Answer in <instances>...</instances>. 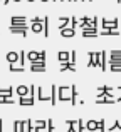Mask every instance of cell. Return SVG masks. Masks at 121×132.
<instances>
[{
  "label": "cell",
  "instance_id": "cell-1",
  "mask_svg": "<svg viewBox=\"0 0 121 132\" xmlns=\"http://www.w3.org/2000/svg\"><path fill=\"white\" fill-rule=\"evenodd\" d=\"M46 69H47L46 59H39V60L30 62V70L32 72H46Z\"/></svg>",
  "mask_w": 121,
  "mask_h": 132
},
{
  "label": "cell",
  "instance_id": "cell-2",
  "mask_svg": "<svg viewBox=\"0 0 121 132\" xmlns=\"http://www.w3.org/2000/svg\"><path fill=\"white\" fill-rule=\"evenodd\" d=\"M88 67H101V52H91L89 54Z\"/></svg>",
  "mask_w": 121,
  "mask_h": 132
},
{
  "label": "cell",
  "instance_id": "cell-3",
  "mask_svg": "<svg viewBox=\"0 0 121 132\" xmlns=\"http://www.w3.org/2000/svg\"><path fill=\"white\" fill-rule=\"evenodd\" d=\"M27 60L34 62V60H39V59H46V50H29L25 54Z\"/></svg>",
  "mask_w": 121,
  "mask_h": 132
},
{
  "label": "cell",
  "instance_id": "cell-4",
  "mask_svg": "<svg viewBox=\"0 0 121 132\" xmlns=\"http://www.w3.org/2000/svg\"><path fill=\"white\" fill-rule=\"evenodd\" d=\"M9 30H10L12 34H20L22 37H25L29 27H27V23H25V25H9Z\"/></svg>",
  "mask_w": 121,
  "mask_h": 132
},
{
  "label": "cell",
  "instance_id": "cell-5",
  "mask_svg": "<svg viewBox=\"0 0 121 132\" xmlns=\"http://www.w3.org/2000/svg\"><path fill=\"white\" fill-rule=\"evenodd\" d=\"M82 37H86V39H92V37H98V27H86V29H82Z\"/></svg>",
  "mask_w": 121,
  "mask_h": 132
},
{
  "label": "cell",
  "instance_id": "cell-6",
  "mask_svg": "<svg viewBox=\"0 0 121 132\" xmlns=\"http://www.w3.org/2000/svg\"><path fill=\"white\" fill-rule=\"evenodd\" d=\"M101 27L103 29H118V25H119V20L118 19H115V20H108V19H101Z\"/></svg>",
  "mask_w": 121,
  "mask_h": 132
},
{
  "label": "cell",
  "instance_id": "cell-7",
  "mask_svg": "<svg viewBox=\"0 0 121 132\" xmlns=\"http://www.w3.org/2000/svg\"><path fill=\"white\" fill-rule=\"evenodd\" d=\"M98 90H99L98 95H106V97L115 99V92H113V89L109 87V85H101V87H98Z\"/></svg>",
  "mask_w": 121,
  "mask_h": 132
},
{
  "label": "cell",
  "instance_id": "cell-8",
  "mask_svg": "<svg viewBox=\"0 0 121 132\" xmlns=\"http://www.w3.org/2000/svg\"><path fill=\"white\" fill-rule=\"evenodd\" d=\"M19 57H20V54H19V52L10 50L9 54L5 55V60L9 62V64H17V62H19Z\"/></svg>",
  "mask_w": 121,
  "mask_h": 132
},
{
  "label": "cell",
  "instance_id": "cell-9",
  "mask_svg": "<svg viewBox=\"0 0 121 132\" xmlns=\"http://www.w3.org/2000/svg\"><path fill=\"white\" fill-rule=\"evenodd\" d=\"M61 72H66V70H71V72H76V65L72 64V62L66 60V62H61Z\"/></svg>",
  "mask_w": 121,
  "mask_h": 132
},
{
  "label": "cell",
  "instance_id": "cell-10",
  "mask_svg": "<svg viewBox=\"0 0 121 132\" xmlns=\"http://www.w3.org/2000/svg\"><path fill=\"white\" fill-rule=\"evenodd\" d=\"M37 99H39V100H49V102H51V94L46 92V89L39 87V89H37Z\"/></svg>",
  "mask_w": 121,
  "mask_h": 132
},
{
  "label": "cell",
  "instance_id": "cell-11",
  "mask_svg": "<svg viewBox=\"0 0 121 132\" xmlns=\"http://www.w3.org/2000/svg\"><path fill=\"white\" fill-rule=\"evenodd\" d=\"M35 99L32 95H25V97H19V104L20 105H34Z\"/></svg>",
  "mask_w": 121,
  "mask_h": 132
},
{
  "label": "cell",
  "instance_id": "cell-12",
  "mask_svg": "<svg viewBox=\"0 0 121 132\" xmlns=\"http://www.w3.org/2000/svg\"><path fill=\"white\" fill-rule=\"evenodd\" d=\"M25 22H27V19L25 17H22V15H17V17H12L10 19V25H25Z\"/></svg>",
  "mask_w": 121,
  "mask_h": 132
},
{
  "label": "cell",
  "instance_id": "cell-13",
  "mask_svg": "<svg viewBox=\"0 0 121 132\" xmlns=\"http://www.w3.org/2000/svg\"><path fill=\"white\" fill-rule=\"evenodd\" d=\"M116 99H111V97H106V95H98L96 97V104H115Z\"/></svg>",
  "mask_w": 121,
  "mask_h": 132
},
{
  "label": "cell",
  "instance_id": "cell-14",
  "mask_svg": "<svg viewBox=\"0 0 121 132\" xmlns=\"http://www.w3.org/2000/svg\"><path fill=\"white\" fill-rule=\"evenodd\" d=\"M61 35L62 37H74L76 29H72V27H64V29H61Z\"/></svg>",
  "mask_w": 121,
  "mask_h": 132
},
{
  "label": "cell",
  "instance_id": "cell-15",
  "mask_svg": "<svg viewBox=\"0 0 121 132\" xmlns=\"http://www.w3.org/2000/svg\"><path fill=\"white\" fill-rule=\"evenodd\" d=\"M15 92H17L19 97H25V95H29V87H27V85H19V87L15 89Z\"/></svg>",
  "mask_w": 121,
  "mask_h": 132
},
{
  "label": "cell",
  "instance_id": "cell-16",
  "mask_svg": "<svg viewBox=\"0 0 121 132\" xmlns=\"http://www.w3.org/2000/svg\"><path fill=\"white\" fill-rule=\"evenodd\" d=\"M71 104L72 105L77 104V87L76 85H71Z\"/></svg>",
  "mask_w": 121,
  "mask_h": 132
},
{
  "label": "cell",
  "instance_id": "cell-17",
  "mask_svg": "<svg viewBox=\"0 0 121 132\" xmlns=\"http://www.w3.org/2000/svg\"><path fill=\"white\" fill-rule=\"evenodd\" d=\"M69 57H71V52H67V50H59V54H57V59H59V62L69 60Z\"/></svg>",
  "mask_w": 121,
  "mask_h": 132
},
{
  "label": "cell",
  "instance_id": "cell-18",
  "mask_svg": "<svg viewBox=\"0 0 121 132\" xmlns=\"http://www.w3.org/2000/svg\"><path fill=\"white\" fill-rule=\"evenodd\" d=\"M101 35H115V37H118L119 35V30L118 29H103L101 30Z\"/></svg>",
  "mask_w": 121,
  "mask_h": 132
},
{
  "label": "cell",
  "instance_id": "cell-19",
  "mask_svg": "<svg viewBox=\"0 0 121 132\" xmlns=\"http://www.w3.org/2000/svg\"><path fill=\"white\" fill-rule=\"evenodd\" d=\"M56 102H57V85H52L51 87V104L56 105Z\"/></svg>",
  "mask_w": 121,
  "mask_h": 132
},
{
  "label": "cell",
  "instance_id": "cell-20",
  "mask_svg": "<svg viewBox=\"0 0 121 132\" xmlns=\"http://www.w3.org/2000/svg\"><path fill=\"white\" fill-rule=\"evenodd\" d=\"M67 130L66 132H77V120H67Z\"/></svg>",
  "mask_w": 121,
  "mask_h": 132
},
{
  "label": "cell",
  "instance_id": "cell-21",
  "mask_svg": "<svg viewBox=\"0 0 121 132\" xmlns=\"http://www.w3.org/2000/svg\"><path fill=\"white\" fill-rule=\"evenodd\" d=\"M42 27H44V37H49V17H44V20H42Z\"/></svg>",
  "mask_w": 121,
  "mask_h": 132
},
{
  "label": "cell",
  "instance_id": "cell-22",
  "mask_svg": "<svg viewBox=\"0 0 121 132\" xmlns=\"http://www.w3.org/2000/svg\"><path fill=\"white\" fill-rule=\"evenodd\" d=\"M12 94H13L12 87H7V89L0 87V97H12Z\"/></svg>",
  "mask_w": 121,
  "mask_h": 132
},
{
  "label": "cell",
  "instance_id": "cell-23",
  "mask_svg": "<svg viewBox=\"0 0 121 132\" xmlns=\"http://www.w3.org/2000/svg\"><path fill=\"white\" fill-rule=\"evenodd\" d=\"M13 132H25L24 130V120H15L13 122Z\"/></svg>",
  "mask_w": 121,
  "mask_h": 132
},
{
  "label": "cell",
  "instance_id": "cell-24",
  "mask_svg": "<svg viewBox=\"0 0 121 132\" xmlns=\"http://www.w3.org/2000/svg\"><path fill=\"white\" fill-rule=\"evenodd\" d=\"M101 70H106L108 69V60H106V52L104 50H101Z\"/></svg>",
  "mask_w": 121,
  "mask_h": 132
},
{
  "label": "cell",
  "instance_id": "cell-25",
  "mask_svg": "<svg viewBox=\"0 0 121 132\" xmlns=\"http://www.w3.org/2000/svg\"><path fill=\"white\" fill-rule=\"evenodd\" d=\"M44 30V27H42V22H34L32 23V32H35V34H40Z\"/></svg>",
  "mask_w": 121,
  "mask_h": 132
},
{
  "label": "cell",
  "instance_id": "cell-26",
  "mask_svg": "<svg viewBox=\"0 0 121 132\" xmlns=\"http://www.w3.org/2000/svg\"><path fill=\"white\" fill-rule=\"evenodd\" d=\"M9 70L10 72H24V65H15V64H9Z\"/></svg>",
  "mask_w": 121,
  "mask_h": 132
},
{
  "label": "cell",
  "instance_id": "cell-27",
  "mask_svg": "<svg viewBox=\"0 0 121 132\" xmlns=\"http://www.w3.org/2000/svg\"><path fill=\"white\" fill-rule=\"evenodd\" d=\"M24 130H25V132H32L34 130V124H32V120H30V119L24 120Z\"/></svg>",
  "mask_w": 121,
  "mask_h": 132
},
{
  "label": "cell",
  "instance_id": "cell-28",
  "mask_svg": "<svg viewBox=\"0 0 121 132\" xmlns=\"http://www.w3.org/2000/svg\"><path fill=\"white\" fill-rule=\"evenodd\" d=\"M67 23H71V19H69V17H61L59 19V30L64 29V27H67Z\"/></svg>",
  "mask_w": 121,
  "mask_h": 132
},
{
  "label": "cell",
  "instance_id": "cell-29",
  "mask_svg": "<svg viewBox=\"0 0 121 132\" xmlns=\"http://www.w3.org/2000/svg\"><path fill=\"white\" fill-rule=\"evenodd\" d=\"M89 132H106V129H104V119L98 120V127H96L94 130H89Z\"/></svg>",
  "mask_w": 121,
  "mask_h": 132
},
{
  "label": "cell",
  "instance_id": "cell-30",
  "mask_svg": "<svg viewBox=\"0 0 121 132\" xmlns=\"http://www.w3.org/2000/svg\"><path fill=\"white\" fill-rule=\"evenodd\" d=\"M108 64H109V62H108ZM108 69L111 72H121V64H109Z\"/></svg>",
  "mask_w": 121,
  "mask_h": 132
},
{
  "label": "cell",
  "instance_id": "cell-31",
  "mask_svg": "<svg viewBox=\"0 0 121 132\" xmlns=\"http://www.w3.org/2000/svg\"><path fill=\"white\" fill-rule=\"evenodd\" d=\"M86 127H88V130H94L96 127H98V120H88Z\"/></svg>",
  "mask_w": 121,
  "mask_h": 132
},
{
  "label": "cell",
  "instance_id": "cell-32",
  "mask_svg": "<svg viewBox=\"0 0 121 132\" xmlns=\"http://www.w3.org/2000/svg\"><path fill=\"white\" fill-rule=\"evenodd\" d=\"M121 57V50H109V59H118Z\"/></svg>",
  "mask_w": 121,
  "mask_h": 132
},
{
  "label": "cell",
  "instance_id": "cell-33",
  "mask_svg": "<svg viewBox=\"0 0 121 132\" xmlns=\"http://www.w3.org/2000/svg\"><path fill=\"white\" fill-rule=\"evenodd\" d=\"M108 130H109V132H111V130H119V132H121V124H119V120H115L113 127H109Z\"/></svg>",
  "mask_w": 121,
  "mask_h": 132
},
{
  "label": "cell",
  "instance_id": "cell-34",
  "mask_svg": "<svg viewBox=\"0 0 121 132\" xmlns=\"http://www.w3.org/2000/svg\"><path fill=\"white\" fill-rule=\"evenodd\" d=\"M84 130H86V126L82 122V119H79L77 120V132H84Z\"/></svg>",
  "mask_w": 121,
  "mask_h": 132
},
{
  "label": "cell",
  "instance_id": "cell-35",
  "mask_svg": "<svg viewBox=\"0 0 121 132\" xmlns=\"http://www.w3.org/2000/svg\"><path fill=\"white\" fill-rule=\"evenodd\" d=\"M0 104H13L12 97H0Z\"/></svg>",
  "mask_w": 121,
  "mask_h": 132
},
{
  "label": "cell",
  "instance_id": "cell-36",
  "mask_svg": "<svg viewBox=\"0 0 121 132\" xmlns=\"http://www.w3.org/2000/svg\"><path fill=\"white\" fill-rule=\"evenodd\" d=\"M34 127H47V120H35Z\"/></svg>",
  "mask_w": 121,
  "mask_h": 132
},
{
  "label": "cell",
  "instance_id": "cell-37",
  "mask_svg": "<svg viewBox=\"0 0 121 132\" xmlns=\"http://www.w3.org/2000/svg\"><path fill=\"white\" fill-rule=\"evenodd\" d=\"M47 132H54V122H52V119L47 120Z\"/></svg>",
  "mask_w": 121,
  "mask_h": 132
},
{
  "label": "cell",
  "instance_id": "cell-38",
  "mask_svg": "<svg viewBox=\"0 0 121 132\" xmlns=\"http://www.w3.org/2000/svg\"><path fill=\"white\" fill-rule=\"evenodd\" d=\"M25 52L24 50H20V57H19V62H20V65H24V62H25Z\"/></svg>",
  "mask_w": 121,
  "mask_h": 132
},
{
  "label": "cell",
  "instance_id": "cell-39",
  "mask_svg": "<svg viewBox=\"0 0 121 132\" xmlns=\"http://www.w3.org/2000/svg\"><path fill=\"white\" fill-rule=\"evenodd\" d=\"M79 23V19H76V17H71V27L72 29H76V25Z\"/></svg>",
  "mask_w": 121,
  "mask_h": 132
},
{
  "label": "cell",
  "instance_id": "cell-40",
  "mask_svg": "<svg viewBox=\"0 0 121 132\" xmlns=\"http://www.w3.org/2000/svg\"><path fill=\"white\" fill-rule=\"evenodd\" d=\"M69 62H72V64L76 65V50H71V57H69Z\"/></svg>",
  "mask_w": 121,
  "mask_h": 132
},
{
  "label": "cell",
  "instance_id": "cell-41",
  "mask_svg": "<svg viewBox=\"0 0 121 132\" xmlns=\"http://www.w3.org/2000/svg\"><path fill=\"white\" fill-rule=\"evenodd\" d=\"M109 64H121V57H118V59H109Z\"/></svg>",
  "mask_w": 121,
  "mask_h": 132
},
{
  "label": "cell",
  "instance_id": "cell-42",
  "mask_svg": "<svg viewBox=\"0 0 121 132\" xmlns=\"http://www.w3.org/2000/svg\"><path fill=\"white\" fill-rule=\"evenodd\" d=\"M42 20H44V17H34V19L30 20V22L34 23V22H42Z\"/></svg>",
  "mask_w": 121,
  "mask_h": 132
},
{
  "label": "cell",
  "instance_id": "cell-43",
  "mask_svg": "<svg viewBox=\"0 0 121 132\" xmlns=\"http://www.w3.org/2000/svg\"><path fill=\"white\" fill-rule=\"evenodd\" d=\"M118 90L121 92V87H118ZM116 102H121V94H119V97H116Z\"/></svg>",
  "mask_w": 121,
  "mask_h": 132
},
{
  "label": "cell",
  "instance_id": "cell-44",
  "mask_svg": "<svg viewBox=\"0 0 121 132\" xmlns=\"http://www.w3.org/2000/svg\"><path fill=\"white\" fill-rule=\"evenodd\" d=\"M92 25H94V27H98V19H96V17L92 19Z\"/></svg>",
  "mask_w": 121,
  "mask_h": 132
},
{
  "label": "cell",
  "instance_id": "cell-45",
  "mask_svg": "<svg viewBox=\"0 0 121 132\" xmlns=\"http://www.w3.org/2000/svg\"><path fill=\"white\" fill-rule=\"evenodd\" d=\"M0 132H2V119H0Z\"/></svg>",
  "mask_w": 121,
  "mask_h": 132
},
{
  "label": "cell",
  "instance_id": "cell-46",
  "mask_svg": "<svg viewBox=\"0 0 121 132\" xmlns=\"http://www.w3.org/2000/svg\"><path fill=\"white\" fill-rule=\"evenodd\" d=\"M13 2H20V0H13Z\"/></svg>",
  "mask_w": 121,
  "mask_h": 132
},
{
  "label": "cell",
  "instance_id": "cell-47",
  "mask_svg": "<svg viewBox=\"0 0 121 132\" xmlns=\"http://www.w3.org/2000/svg\"><path fill=\"white\" fill-rule=\"evenodd\" d=\"M27 2H34V0H27Z\"/></svg>",
  "mask_w": 121,
  "mask_h": 132
},
{
  "label": "cell",
  "instance_id": "cell-48",
  "mask_svg": "<svg viewBox=\"0 0 121 132\" xmlns=\"http://www.w3.org/2000/svg\"><path fill=\"white\" fill-rule=\"evenodd\" d=\"M42 2H47V0H42Z\"/></svg>",
  "mask_w": 121,
  "mask_h": 132
},
{
  "label": "cell",
  "instance_id": "cell-49",
  "mask_svg": "<svg viewBox=\"0 0 121 132\" xmlns=\"http://www.w3.org/2000/svg\"><path fill=\"white\" fill-rule=\"evenodd\" d=\"M119 25H121V20H119Z\"/></svg>",
  "mask_w": 121,
  "mask_h": 132
},
{
  "label": "cell",
  "instance_id": "cell-50",
  "mask_svg": "<svg viewBox=\"0 0 121 132\" xmlns=\"http://www.w3.org/2000/svg\"><path fill=\"white\" fill-rule=\"evenodd\" d=\"M88 2H91V0H88Z\"/></svg>",
  "mask_w": 121,
  "mask_h": 132
},
{
  "label": "cell",
  "instance_id": "cell-51",
  "mask_svg": "<svg viewBox=\"0 0 121 132\" xmlns=\"http://www.w3.org/2000/svg\"><path fill=\"white\" fill-rule=\"evenodd\" d=\"M118 2H121V0H118Z\"/></svg>",
  "mask_w": 121,
  "mask_h": 132
},
{
  "label": "cell",
  "instance_id": "cell-52",
  "mask_svg": "<svg viewBox=\"0 0 121 132\" xmlns=\"http://www.w3.org/2000/svg\"><path fill=\"white\" fill-rule=\"evenodd\" d=\"M72 2H74V0H72Z\"/></svg>",
  "mask_w": 121,
  "mask_h": 132
},
{
  "label": "cell",
  "instance_id": "cell-53",
  "mask_svg": "<svg viewBox=\"0 0 121 132\" xmlns=\"http://www.w3.org/2000/svg\"><path fill=\"white\" fill-rule=\"evenodd\" d=\"M71 2H72V0H71Z\"/></svg>",
  "mask_w": 121,
  "mask_h": 132
}]
</instances>
